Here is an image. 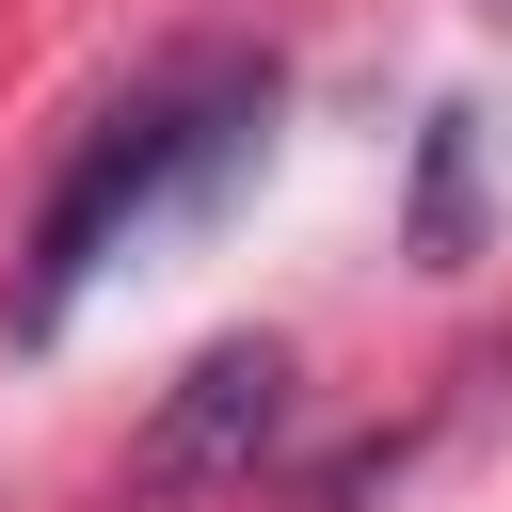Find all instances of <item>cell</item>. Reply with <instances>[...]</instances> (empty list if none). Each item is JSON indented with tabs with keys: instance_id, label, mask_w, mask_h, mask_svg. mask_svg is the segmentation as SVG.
Here are the masks:
<instances>
[{
	"instance_id": "1",
	"label": "cell",
	"mask_w": 512,
	"mask_h": 512,
	"mask_svg": "<svg viewBox=\"0 0 512 512\" xmlns=\"http://www.w3.org/2000/svg\"><path fill=\"white\" fill-rule=\"evenodd\" d=\"M256 144H272V64H240V48H192V64H160L128 112H96V144L64 160V192H48V224H32L16 336H48V320H64L112 256H144L160 224L224 208V192L256 176Z\"/></svg>"
},
{
	"instance_id": "2",
	"label": "cell",
	"mask_w": 512,
	"mask_h": 512,
	"mask_svg": "<svg viewBox=\"0 0 512 512\" xmlns=\"http://www.w3.org/2000/svg\"><path fill=\"white\" fill-rule=\"evenodd\" d=\"M272 432H288V352H272V336H208V352L160 384V416H144V448H128V496H144V512L240 496V480L272 464Z\"/></svg>"
},
{
	"instance_id": "3",
	"label": "cell",
	"mask_w": 512,
	"mask_h": 512,
	"mask_svg": "<svg viewBox=\"0 0 512 512\" xmlns=\"http://www.w3.org/2000/svg\"><path fill=\"white\" fill-rule=\"evenodd\" d=\"M464 240V112H432V256Z\"/></svg>"
},
{
	"instance_id": "4",
	"label": "cell",
	"mask_w": 512,
	"mask_h": 512,
	"mask_svg": "<svg viewBox=\"0 0 512 512\" xmlns=\"http://www.w3.org/2000/svg\"><path fill=\"white\" fill-rule=\"evenodd\" d=\"M480 16H496V32H512V0H480Z\"/></svg>"
}]
</instances>
